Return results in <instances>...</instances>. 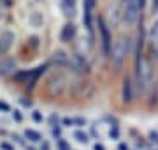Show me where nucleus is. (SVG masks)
<instances>
[{
	"instance_id": "14",
	"label": "nucleus",
	"mask_w": 158,
	"mask_h": 150,
	"mask_svg": "<svg viewBox=\"0 0 158 150\" xmlns=\"http://www.w3.org/2000/svg\"><path fill=\"white\" fill-rule=\"evenodd\" d=\"M151 12H153V14H156V12H158V0H153V6H151Z\"/></svg>"
},
{
	"instance_id": "8",
	"label": "nucleus",
	"mask_w": 158,
	"mask_h": 150,
	"mask_svg": "<svg viewBox=\"0 0 158 150\" xmlns=\"http://www.w3.org/2000/svg\"><path fill=\"white\" fill-rule=\"evenodd\" d=\"M74 34H76V27L72 23L65 25L63 27V32H62V41H69L70 37H74Z\"/></svg>"
},
{
	"instance_id": "19",
	"label": "nucleus",
	"mask_w": 158,
	"mask_h": 150,
	"mask_svg": "<svg viewBox=\"0 0 158 150\" xmlns=\"http://www.w3.org/2000/svg\"><path fill=\"white\" fill-rule=\"evenodd\" d=\"M119 150H128V147H127V145H121V147H119Z\"/></svg>"
},
{
	"instance_id": "7",
	"label": "nucleus",
	"mask_w": 158,
	"mask_h": 150,
	"mask_svg": "<svg viewBox=\"0 0 158 150\" xmlns=\"http://www.w3.org/2000/svg\"><path fill=\"white\" fill-rule=\"evenodd\" d=\"M25 138L30 139L32 143H39V141H42V136H40L37 131H34V129H27V131H25Z\"/></svg>"
},
{
	"instance_id": "18",
	"label": "nucleus",
	"mask_w": 158,
	"mask_h": 150,
	"mask_svg": "<svg viewBox=\"0 0 158 150\" xmlns=\"http://www.w3.org/2000/svg\"><path fill=\"white\" fill-rule=\"evenodd\" d=\"M14 118H16V120L19 122V120H21V115H19V113H18V111H16V113H14Z\"/></svg>"
},
{
	"instance_id": "13",
	"label": "nucleus",
	"mask_w": 158,
	"mask_h": 150,
	"mask_svg": "<svg viewBox=\"0 0 158 150\" xmlns=\"http://www.w3.org/2000/svg\"><path fill=\"white\" fill-rule=\"evenodd\" d=\"M32 117H34L35 122H42V115H40L39 111H34V113H32Z\"/></svg>"
},
{
	"instance_id": "15",
	"label": "nucleus",
	"mask_w": 158,
	"mask_h": 150,
	"mask_svg": "<svg viewBox=\"0 0 158 150\" xmlns=\"http://www.w3.org/2000/svg\"><path fill=\"white\" fill-rule=\"evenodd\" d=\"M0 148H2V150H14L9 143H0Z\"/></svg>"
},
{
	"instance_id": "16",
	"label": "nucleus",
	"mask_w": 158,
	"mask_h": 150,
	"mask_svg": "<svg viewBox=\"0 0 158 150\" xmlns=\"http://www.w3.org/2000/svg\"><path fill=\"white\" fill-rule=\"evenodd\" d=\"M93 150H106V147L100 143H97V145H93Z\"/></svg>"
},
{
	"instance_id": "5",
	"label": "nucleus",
	"mask_w": 158,
	"mask_h": 150,
	"mask_svg": "<svg viewBox=\"0 0 158 150\" xmlns=\"http://www.w3.org/2000/svg\"><path fill=\"white\" fill-rule=\"evenodd\" d=\"M60 7H62L63 14H65V16H69V18H72L74 14H76V9H77V6H76V0H62Z\"/></svg>"
},
{
	"instance_id": "1",
	"label": "nucleus",
	"mask_w": 158,
	"mask_h": 150,
	"mask_svg": "<svg viewBox=\"0 0 158 150\" xmlns=\"http://www.w3.org/2000/svg\"><path fill=\"white\" fill-rule=\"evenodd\" d=\"M142 7V0H127L123 7V21L128 27L137 23L139 20V12H141Z\"/></svg>"
},
{
	"instance_id": "12",
	"label": "nucleus",
	"mask_w": 158,
	"mask_h": 150,
	"mask_svg": "<svg viewBox=\"0 0 158 150\" xmlns=\"http://www.w3.org/2000/svg\"><path fill=\"white\" fill-rule=\"evenodd\" d=\"M109 138H111V139H118V138H119V131H118V127H113V129L109 131Z\"/></svg>"
},
{
	"instance_id": "6",
	"label": "nucleus",
	"mask_w": 158,
	"mask_h": 150,
	"mask_svg": "<svg viewBox=\"0 0 158 150\" xmlns=\"http://www.w3.org/2000/svg\"><path fill=\"white\" fill-rule=\"evenodd\" d=\"M12 39H14V35H12L11 32H6V34H4L2 37H0V53L7 51V48L11 46Z\"/></svg>"
},
{
	"instance_id": "10",
	"label": "nucleus",
	"mask_w": 158,
	"mask_h": 150,
	"mask_svg": "<svg viewBox=\"0 0 158 150\" xmlns=\"http://www.w3.org/2000/svg\"><path fill=\"white\" fill-rule=\"evenodd\" d=\"M11 69H14V62H12V60H6V62L0 65V73H2V74H7Z\"/></svg>"
},
{
	"instance_id": "2",
	"label": "nucleus",
	"mask_w": 158,
	"mask_h": 150,
	"mask_svg": "<svg viewBox=\"0 0 158 150\" xmlns=\"http://www.w3.org/2000/svg\"><path fill=\"white\" fill-rule=\"evenodd\" d=\"M98 30H100L104 55H109V53H111V34H109V30H107V27H106V23H104V20H98Z\"/></svg>"
},
{
	"instance_id": "9",
	"label": "nucleus",
	"mask_w": 158,
	"mask_h": 150,
	"mask_svg": "<svg viewBox=\"0 0 158 150\" xmlns=\"http://www.w3.org/2000/svg\"><path fill=\"white\" fill-rule=\"evenodd\" d=\"M123 101H125V103L132 101V81H130V80H125V85H123Z\"/></svg>"
},
{
	"instance_id": "4",
	"label": "nucleus",
	"mask_w": 158,
	"mask_h": 150,
	"mask_svg": "<svg viewBox=\"0 0 158 150\" xmlns=\"http://www.w3.org/2000/svg\"><path fill=\"white\" fill-rule=\"evenodd\" d=\"M148 41H149V48H151V51L155 53V57H158V20L151 25Z\"/></svg>"
},
{
	"instance_id": "3",
	"label": "nucleus",
	"mask_w": 158,
	"mask_h": 150,
	"mask_svg": "<svg viewBox=\"0 0 158 150\" xmlns=\"http://www.w3.org/2000/svg\"><path fill=\"white\" fill-rule=\"evenodd\" d=\"M128 44H130V39H127V37H121V39L116 42V46L113 48V57L116 62H121V58L127 55V51H128Z\"/></svg>"
},
{
	"instance_id": "17",
	"label": "nucleus",
	"mask_w": 158,
	"mask_h": 150,
	"mask_svg": "<svg viewBox=\"0 0 158 150\" xmlns=\"http://www.w3.org/2000/svg\"><path fill=\"white\" fill-rule=\"evenodd\" d=\"M0 110L7 111V110H9V106H7V104H4V103H0Z\"/></svg>"
},
{
	"instance_id": "11",
	"label": "nucleus",
	"mask_w": 158,
	"mask_h": 150,
	"mask_svg": "<svg viewBox=\"0 0 158 150\" xmlns=\"http://www.w3.org/2000/svg\"><path fill=\"white\" fill-rule=\"evenodd\" d=\"M74 139H76L77 143H86V141H88V134L83 133V131H76V133H74Z\"/></svg>"
}]
</instances>
